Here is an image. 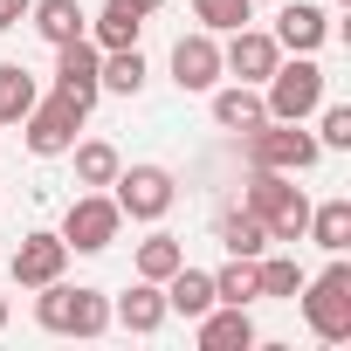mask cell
Here are the masks:
<instances>
[{
  "label": "cell",
  "mask_w": 351,
  "mask_h": 351,
  "mask_svg": "<svg viewBox=\"0 0 351 351\" xmlns=\"http://www.w3.org/2000/svg\"><path fill=\"white\" fill-rule=\"evenodd\" d=\"M35 97H42V83H35L21 62H0V124H21V117L35 110Z\"/></svg>",
  "instance_id": "24"
},
{
  "label": "cell",
  "mask_w": 351,
  "mask_h": 351,
  "mask_svg": "<svg viewBox=\"0 0 351 351\" xmlns=\"http://www.w3.org/2000/svg\"><path fill=\"white\" fill-rule=\"evenodd\" d=\"M138 8H145V14H158V8H165V0H138Z\"/></svg>",
  "instance_id": "31"
},
{
  "label": "cell",
  "mask_w": 351,
  "mask_h": 351,
  "mask_svg": "<svg viewBox=\"0 0 351 351\" xmlns=\"http://www.w3.org/2000/svg\"><path fill=\"white\" fill-rule=\"evenodd\" d=\"M110 200L124 221H165L172 200H180V180H172L165 165H117V180H110Z\"/></svg>",
  "instance_id": "7"
},
{
  "label": "cell",
  "mask_w": 351,
  "mask_h": 351,
  "mask_svg": "<svg viewBox=\"0 0 351 351\" xmlns=\"http://www.w3.org/2000/svg\"><path fill=\"white\" fill-rule=\"evenodd\" d=\"M138 35H145V8L138 0H104V14L90 21L97 49H138Z\"/></svg>",
  "instance_id": "18"
},
{
  "label": "cell",
  "mask_w": 351,
  "mask_h": 351,
  "mask_svg": "<svg viewBox=\"0 0 351 351\" xmlns=\"http://www.w3.org/2000/svg\"><path fill=\"white\" fill-rule=\"evenodd\" d=\"M180 262H186L180 234H145V241H138V276H145V282H165Z\"/></svg>",
  "instance_id": "27"
},
{
  "label": "cell",
  "mask_w": 351,
  "mask_h": 351,
  "mask_svg": "<svg viewBox=\"0 0 351 351\" xmlns=\"http://www.w3.org/2000/svg\"><path fill=\"white\" fill-rule=\"evenodd\" d=\"M158 289H165V317H186V324H193V317H207V310H214V276H207V269H193V262H180Z\"/></svg>",
  "instance_id": "15"
},
{
  "label": "cell",
  "mask_w": 351,
  "mask_h": 351,
  "mask_svg": "<svg viewBox=\"0 0 351 351\" xmlns=\"http://www.w3.org/2000/svg\"><path fill=\"white\" fill-rule=\"evenodd\" d=\"M28 21H35V35H42L49 49H62V42L90 35V14L76 8V0H35V8H28Z\"/></svg>",
  "instance_id": "19"
},
{
  "label": "cell",
  "mask_w": 351,
  "mask_h": 351,
  "mask_svg": "<svg viewBox=\"0 0 351 351\" xmlns=\"http://www.w3.org/2000/svg\"><path fill=\"white\" fill-rule=\"evenodd\" d=\"M255 276H262V296H276V303H296V289H303V262L296 255H255Z\"/></svg>",
  "instance_id": "26"
},
{
  "label": "cell",
  "mask_w": 351,
  "mask_h": 351,
  "mask_svg": "<svg viewBox=\"0 0 351 351\" xmlns=\"http://www.w3.org/2000/svg\"><path fill=\"white\" fill-rule=\"evenodd\" d=\"M282 62V49H276V35L269 28H234L228 42H221V76H234V83H269V69Z\"/></svg>",
  "instance_id": "9"
},
{
  "label": "cell",
  "mask_w": 351,
  "mask_h": 351,
  "mask_svg": "<svg viewBox=\"0 0 351 351\" xmlns=\"http://www.w3.org/2000/svg\"><path fill=\"white\" fill-rule=\"evenodd\" d=\"M317 104H324V69H317V56H289V62L269 69V83H262V110H269V117L303 124Z\"/></svg>",
  "instance_id": "4"
},
{
  "label": "cell",
  "mask_w": 351,
  "mask_h": 351,
  "mask_svg": "<svg viewBox=\"0 0 351 351\" xmlns=\"http://www.w3.org/2000/svg\"><path fill=\"white\" fill-rule=\"evenodd\" d=\"M83 104L76 97H62V90H49V97H35V110L21 117V131H28V152L35 158H62L69 145H76V131H83Z\"/></svg>",
  "instance_id": "8"
},
{
  "label": "cell",
  "mask_w": 351,
  "mask_h": 351,
  "mask_svg": "<svg viewBox=\"0 0 351 351\" xmlns=\"http://www.w3.org/2000/svg\"><path fill=\"white\" fill-rule=\"evenodd\" d=\"M207 97H214V124H221V131H255V124L269 117L255 83H214Z\"/></svg>",
  "instance_id": "17"
},
{
  "label": "cell",
  "mask_w": 351,
  "mask_h": 351,
  "mask_svg": "<svg viewBox=\"0 0 351 351\" xmlns=\"http://www.w3.org/2000/svg\"><path fill=\"white\" fill-rule=\"evenodd\" d=\"M337 8H351V0H337Z\"/></svg>",
  "instance_id": "33"
},
{
  "label": "cell",
  "mask_w": 351,
  "mask_h": 351,
  "mask_svg": "<svg viewBox=\"0 0 351 351\" xmlns=\"http://www.w3.org/2000/svg\"><path fill=\"white\" fill-rule=\"evenodd\" d=\"M0 330H8V296H0Z\"/></svg>",
  "instance_id": "32"
},
{
  "label": "cell",
  "mask_w": 351,
  "mask_h": 351,
  "mask_svg": "<svg viewBox=\"0 0 351 351\" xmlns=\"http://www.w3.org/2000/svg\"><path fill=\"white\" fill-rule=\"evenodd\" d=\"M172 83H180L186 97H207V90L221 83V35L193 28V35L172 42Z\"/></svg>",
  "instance_id": "10"
},
{
  "label": "cell",
  "mask_w": 351,
  "mask_h": 351,
  "mask_svg": "<svg viewBox=\"0 0 351 351\" xmlns=\"http://www.w3.org/2000/svg\"><path fill=\"white\" fill-rule=\"evenodd\" d=\"M310 117H317L310 138H317L324 152H351V104H317Z\"/></svg>",
  "instance_id": "29"
},
{
  "label": "cell",
  "mask_w": 351,
  "mask_h": 351,
  "mask_svg": "<svg viewBox=\"0 0 351 351\" xmlns=\"http://www.w3.org/2000/svg\"><path fill=\"white\" fill-rule=\"evenodd\" d=\"M97 83H104L110 97H138V90H145V56H138V49H104Z\"/></svg>",
  "instance_id": "25"
},
{
  "label": "cell",
  "mask_w": 351,
  "mask_h": 351,
  "mask_svg": "<svg viewBox=\"0 0 351 351\" xmlns=\"http://www.w3.org/2000/svg\"><path fill=\"white\" fill-rule=\"evenodd\" d=\"M110 324H124L131 337H152V330L165 324V289L138 276V282H131V289H124V296L110 303Z\"/></svg>",
  "instance_id": "16"
},
{
  "label": "cell",
  "mask_w": 351,
  "mask_h": 351,
  "mask_svg": "<svg viewBox=\"0 0 351 351\" xmlns=\"http://www.w3.org/2000/svg\"><path fill=\"white\" fill-rule=\"evenodd\" d=\"M35 324L49 337H104L110 330V296L90 289V282H42L35 289Z\"/></svg>",
  "instance_id": "1"
},
{
  "label": "cell",
  "mask_w": 351,
  "mask_h": 351,
  "mask_svg": "<svg viewBox=\"0 0 351 351\" xmlns=\"http://www.w3.org/2000/svg\"><path fill=\"white\" fill-rule=\"evenodd\" d=\"M14 282L21 289H42V282H56L62 269H69V241L62 234H49V228H35V234H21V248H14Z\"/></svg>",
  "instance_id": "12"
},
{
  "label": "cell",
  "mask_w": 351,
  "mask_h": 351,
  "mask_svg": "<svg viewBox=\"0 0 351 351\" xmlns=\"http://www.w3.org/2000/svg\"><path fill=\"white\" fill-rule=\"evenodd\" d=\"M214 276V303H234V310H248V303H262V276H255V262L248 255H228L221 269H207Z\"/></svg>",
  "instance_id": "20"
},
{
  "label": "cell",
  "mask_w": 351,
  "mask_h": 351,
  "mask_svg": "<svg viewBox=\"0 0 351 351\" xmlns=\"http://www.w3.org/2000/svg\"><path fill=\"white\" fill-rule=\"evenodd\" d=\"M269 35H276V49H289V56H317V49L330 42V14L317 8V0H289Z\"/></svg>",
  "instance_id": "13"
},
{
  "label": "cell",
  "mask_w": 351,
  "mask_h": 351,
  "mask_svg": "<svg viewBox=\"0 0 351 351\" xmlns=\"http://www.w3.org/2000/svg\"><path fill=\"white\" fill-rule=\"evenodd\" d=\"M241 145H248V165H269V172H310L324 158V145L303 124H282V117H262L255 131H241Z\"/></svg>",
  "instance_id": "5"
},
{
  "label": "cell",
  "mask_w": 351,
  "mask_h": 351,
  "mask_svg": "<svg viewBox=\"0 0 351 351\" xmlns=\"http://www.w3.org/2000/svg\"><path fill=\"white\" fill-rule=\"evenodd\" d=\"M28 8H35V0H0V35L21 28V21H28Z\"/></svg>",
  "instance_id": "30"
},
{
  "label": "cell",
  "mask_w": 351,
  "mask_h": 351,
  "mask_svg": "<svg viewBox=\"0 0 351 351\" xmlns=\"http://www.w3.org/2000/svg\"><path fill=\"white\" fill-rule=\"evenodd\" d=\"M241 207L269 228V241H289V248H296L303 228H310V200H303V186H296V172H269V165H255Z\"/></svg>",
  "instance_id": "2"
},
{
  "label": "cell",
  "mask_w": 351,
  "mask_h": 351,
  "mask_svg": "<svg viewBox=\"0 0 351 351\" xmlns=\"http://www.w3.org/2000/svg\"><path fill=\"white\" fill-rule=\"evenodd\" d=\"M193 337L200 351H255V317L234 303H214L207 317H193Z\"/></svg>",
  "instance_id": "14"
},
{
  "label": "cell",
  "mask_w": 351,
  "mask_h": 351,
  "mask_svg": "<svg viewBox=\"0 0 351 351\" xmlns=\"http://www.w3.org/2000/svg\"><path fill=\"white\" fill-rule=\"evenodd\" d=\"M193 21L207 35H234V28L255 21V0H193Z\"/></svg>",
  "instance_id": "28"
},
{
  "label": "cell",
  "mask_w": 351,
  "mask_h": 351,
  "mask_svg": "<svg viewBox=\"0 0 351 351\" xmlns=\"http://www.w3.org/2000/svg\"><path fill=\"white\" fill-rule=\"evenodd\" d=\"M97 69H104V49H97L90 35H76V42H62V49H56V90H62V97H76L83 110L104 97Z\"/></svg>",
  "instance_id": "11"
},
{
  "label": "cell",
  "mask_w": 351,
  "mask_h": 351,
  "mask_svg": "<svg viewBox=\"0 0 351 351\" xmlns=\"http://www.w3.org/2000/svg\"><path fill=\"white\" fill-rule=\"evenodd\" d=\"M296 303H303V324H310L324 344H344V337H351V262L330 255L324 276H303Z\"/></svg>",
  "instance_id": "3"
},
{
  "label": "cell",
  "mask_w": 351,
  "mask_h": 351,
  "mask_svg": "<svg viewBox=\"0 0 351 351\" xmlns=\"http://www.w3.org/2000/svg\"><path fill=\"white\" fill-rule=\"evenodd\" d=\"M214 241H221L228 255H248V262H255V255L269 248V228H262V221H255L248 207H228V214L214 221Z\"/></svg>",
  "instance_id": "23"
},
{
  "label": "cell",
  "mask_w": 351,
  "mask_h": 351,
  "mask_svg": "<svg viewBox=\"0 0 351 351\" xmlns=\"http://www.w3.org/2000/svg\"><path fill=\"white\" fill-rule=\"evenodd\" d=\"M303 241H317L324 255H344V248H351V200H324V207H310Z\"/></svg>",
  "instance_id": "22"
},
{
  "label": "cell",
  "mask_w": 351,
  "mask_h": 351,
  "mask_svg": "<svg viewBox=\"0 0 351 351\" xmlns=\"http://www.w3.org/2000/svg\"><path fill=\"white\" fill-rule=\"evenodd\" d=\"M56 234L69 241V255H104V248L124 234V214H117V200H110L104 186H83V193L69 200V214H62Z\"/></svg>",
  "instance_id": "6"
},
{
  "label": "cell",
  "mask_w": 351,
  "mask_h": 351,
  "mask_svg": "<svg viewBox=\"0 0 351 351\" xmlns=\"http://www.w3.org/2000/svg\"><path fill=\"white\" fill-rule=\"evenodd\" d=\"M62 158H76V186H110V180H117V165H124L110 138H76Z\"/></svg>",
  "instance_id": "21"
}]
</instances>
